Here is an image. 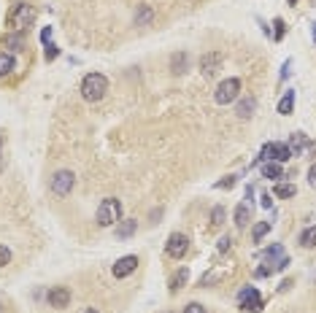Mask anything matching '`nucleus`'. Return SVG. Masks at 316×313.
<instances>
[{
  "label": "nucleus",
  "mask_w": 316,
  "mask_h": 313,
  "mask_svg": "<svg viewBox=\"0 0 316 313\" xmlns=\"http://www.w3.org/2000/svg\"><path fill=\"white\" fill-rule=\"evenodd\" d=\"M49 35H52V27H43V33H41V41H43V43H49Z\"/></svg>",
  "instance_id": "2f4dec72"
},
{
  "label": "nucleus",
  "mask_w": 316,
  "mask_h": 313,
  "mask_svg": "<svg viewBox=\"0 0 316 313\" xmlns=\"http://www.w3.org/2000/svg\"><path fill=\"white\" fill-rule=\"evenodd\" d=\"M73 184H76V176L71 170H60V173H54V178H52V189H54V195H60V197L68 195L73 189Z\"/></svg>",
  "instance_id": "423d86ee"
},
{
  "label": "nucleus",
  "mask_w": 316,
  "mask_h": 313,
  "mask_svg": "<svg viewBox=\"0 0 316 313\" xmlns=\"http://www.w3.org/2000/svg\"><path fill=\"white\" fill-rule=\"evenodd\" d=\"M311 27H313V30H311V33H313V41H316V22H313Z\"/></svg>",
  "instance_id": "72a5a7b5"
},
{
  "label": "nucleus",
  "mask_w": 316,
  "mask_h": 313,
  "mask_svg": "<svg viewBox=\"0 0 316 313\" xmlns=\"http://www.w3.org/2000/svg\"><path fill=\"white\" fill-rule=\"evenodd\" d=\"M184 65H187V54L178 52V54L173 57V73H184Z\"/></svg>",
  "instance_id": "393cba45"
},
{
  "label": "nucleus",
  "mask_w": 316,
  "mask_h": 313,
  "mask_svg": "<svg viewBox=\"0 0 316 313\" xmlns=\"http://www.w3.org/2000/svg\"><path fill=\"white\" fill-rule=\"evenodd\" d=\"M184 313H206V308L200 305V302H189V305L184 308Z\"/></svg>",
  "instance_id": "c85d7f7f"
},
{
  "label": "nucleus",
  "mask_w": 316,
  "mask_h": 313,
  "mask_svg": "<svg viewBox=\"0 0 316 313\" xmlns=\"http://www.w3.org/2000/svg\"><path fill=\"white\" fill-rule=\"evenodd\" d=\"M289 3H295V0H289Z\"/></svg>",
  "instance_id": "c9c22d12"
},
{
  "label": "nucleus",
  "mask_w": 316,
  "mask_h": 313,
  "mask_svg": "<svg viewBox=\"0 0 316 313\" xmlns=\"http://www.w3.org/2000/svg\"><path fill=\"white\" fill-rule=\"evenodd\" d=\"M105 92H108V79H105L103 73H89V76H84V81H81V98L87 100V103L103 100Z\"/></svg>",
  "instance_id": "f257e3e1"
},
{
  "label": "nucleus",
  "mask_w": 316,
  "mask_h": 313,
  "mask_svg": "<svg viewBox=\"0 0 316 313\" xmlns=\"http://www.w3.org/2000/svg\"><path fill=\"white\" fill-rule=\"evenodd\" d=\"M119 216H122V203L117 197H105L98 208V213H95V219H98L100 227H114L119 222Z\"/></svg>",
  "instance_id": "f03ea898"
},
{
  "label": "nucleus",
  "mask_w": 316,
  "mask_h": 313,
  "mask_svg": "<svg viewBox=\"0 0 316 313\" xmlns=\"http://www.w3.org/2000/svg\"><path fill=\"white\" fill-rule=\"evenodd\" d=\"M262 205H265V208H270V205H273V203H270V195H262Z\"/></svg>",
  "instance_id": "473e14b6"
},
{
  "label": "nucleus",
  "mask_w": 316,
  "mask_h": 313,
  "mask_svg": "<svg viewBox=\"0 0 316 313\" xmlns=\"http://www.w3.org/2000/svg\"><path fill=\"white\" fill-rule=\"evenodd\" d=\"M249 219H252V213H249V205H246V203L238 205V208H235V224H238V227H246Z\"/></svg>",
  "instance_id": "f3484780"
},
{
  "label": "nucleus",
  "mask_w": 316,
  "mask_h": 313,
  "mask_svg": "<svg viewBox=\"0 0 316 313\" xmlns=\"http://www.w3.org/2000/svg\"><path fill=\"white\" fill-rule=\"evenodd\" d=\"M46 300H49V305H52V308H68V302H71V292L65 289V286H54V289H49Z\"/></svg>",
  "instance_id": "9b49d317"
},
{
  "label": "nucleus",
  "mask_w": 316,
  "mask_h": 313,
  "mask_svg": "<svg viewBox=\"0 0 316 313\" xmlns=\"http://www.w3.org/2000/svg\"><path fill=\"white\" fill-rule=\"evenodd\" d=\"M8 262H11V249H8V246H0V268H6Z\"/></svg>",
  "instance_id": "a878e982"
},
{
  "label": "nucleus",
  "mask_w": 316,
  "mask_h": 313,
  "mask_svg": "<svg viewBox=\"0 0 316 313\" xmlns=\"http://www.w3.org/2000/svg\"><path fill=\"white\" fill-rule=\"evenodd\" d=\"M262 176H265V178H281V162H267V165H262Z\"/></svg>",
  "instance_id": "6ab92c4d"
},
{
  "label": "nucleus",
  "mask_w": 316,
  "mask_h": 313,
  "mask_svg": "<svg viewBox=\"0 0 316 313\" xmlns=\"http://www.w3.org/2000/svg\"><path fill=\"white\" fill-rule=\"evenodd\" d=\"M276 197H295V186L292 184H276Z\"/></svg>",
  "instance_id": "4be33fe9"
},
{
  "label": "nucleus",
  "mask_w": 316,
  "mask_h": 313,
  "mask_svg": "<svg viewBox=\"0 0 316 313\" xmlns=\"http://www.w3.org/2000/svg\"><path fill=\"white\" fill-rule=\"evenodd\" d=\"M281 257H284V249H281L279 243H276V246H270V249H265V251H262V259H265V262H279Z\"/></svg>",
  "instance_id": "dca6fc26"
},
{
  "label": "nucleus",
  "mask_w": 316,
  "mask_h": 313,
  "mask_svg": "<svg viewBox=\"0 0 316 313\" xmlns=\"http://www.w3.org/2000/svg\"><path fill=\"white\" fill-rule=\"evenodd\" d=\"M292 108H295V89L284 92V98L279 100V113H284V116H289Z\"/></svg>",
  "instance_id": "ddd939ff"
},
{
  "label": "nucleus",
  "mask_w": 316,
  "mask_h": 313,
  "mask_svg": "<svg viewBox=\"0 0 316 313\" xmlns=\"http://www.w3.org/2000/svg\"><path fill=\"white\" fill-rule=\"evenodd\" d=\"M11 22H14L16 30H25V27H30V25L35 22V8H33V6H16Z\"/></svg>",
  "instance_id": "6e6552de"
},
{
  "label": "nucleus",
  "mask_w": 316,
  "mask_h": 313,
  "mask_svg": "<svg viewBox=\"0 0 316 313\" xmlns=\"http://www.w3.org/2000/svg\"><path fill=\"white\" fill-rule=\"evenodd\" d=\"M230 246H233V238H227V235H224V238L219 240V251H222V254H224V251H230Z\"/></svg>",
  "instance_id": "c756f323"
},
{
  "label": "nucleus",
  "mask_w": 316,
  "mask_h": 313,
  "mask_svg": "<svg viewBox=\"0 0 316 313\" xmlns=\"http://www.w3.org/2000/svg\"><path fill=\"white\" fill-rule=\"evenodd\" d=\"M238 305H241L246 313H260L262 310V297L254 286H246L241 295H238Z\"/></svg>",
  "instance_id": "20e7f679"
},
{
  "label": "nucleus",
  "mask_w": 316,
  "mask_h": 313,
  "mask_svg": "<svg viewBox=\"0 0 316 313\" xmlns=\"http://www.w3.org/2000/svg\"><path fill=\"white\" fill-rule=\"evenodd\" d=\"M300 246H303V249H316V227H308V230H303V235H300Z\"/></svg>",
  "instance_id": "4468645a"
},
{
  "label": "nucleus",
  "mask_w": 316,
  "mask_h": 313,
  "mask_svg": "<svg viewBox=\"0 0 316 313\" xmlns=\"http://www.w3.org/2000/svg\"><path fill=\"white\" fill-rule=\"evenodd\" d=\"M211 224H214V227H222L224 224V208L222 205H216L214 211H211Z\"/></svg>",
  "instance_id": "5701e85b"
},
{
  "label": "nucleus",
  "mask_w": 316,
  "mask_h": 313,
  "mask_svg": "<svg viewBox=\"0 0 316 313\" xmlns=\"http://www.w3.org/2000/svg\"><path fill=\"white\" fill-rule=\"evenodd\" d=\"M11 70H14V57L11 54H0V76H6Z\"/></svg>",
  "instance_id": "412c9836"
},
{
  "label": "nucleus",
  "mask_w": 316,
  "mask_h": 313,
  "mask_svg": "<svg viewBox=\"0 0 316 313\" xmlns=\"http://www.w3.org/2000/svg\"><path fill=\"white\" fill-rule=\"evenodd\" d=\"M267 232H270V222H260L254 227V240H262Z\"/></svg>",
  "instance_id": "b1692460"
},
{
  "label": "nucleus",
  "mask_w": 316,
  "mask_h": 313,
  "mask_svg": "<svg viewBox=\"0 0 316 313\" xmlns=\"http://www.w3.org/2000/svg\"><path fill=\"white\" fill-rule=\"evenodd\" d=\"M187 249H189V238H187V235H181V232H173L168 238V243H165V251H168L170 259H181L187 254Z\"/></svg>",
  "instance_id": "39448f33"
},
{
  "label": "nucleus",
  "mask_w": 316,
  "mask_h": 313,
  "mask_svg": "<svg viewBox=\"0 0 316 313\" xmlns=\"http://www.w3.org/2000/svg\"><path fill=\"white\" fill-rule=\"evenodd\" d=\"M262 159H273V162H286L292 159V149L286 143H267L262 149Z\"/></svg>",
  "instance_id": "0eeeda50"
},
{
  "label": "nucleus",
  "mask_w": 316,
  "mask_h": 313,
  "mask_svg": "<svg viewBox=\"0 0 316 313\" xmlns=\"http://www.w3.org/2000/svg\"><path fill=\"white\" fill-rule=\"evenodd\" d=\"M254 108H257V100H254V98H243L241 103H238L235 113H238V116H241V119H249V116H252V113H254Z\"/></svg>",
  "instance_id": "f8f14e48"
},
{
  "label": "nucleus",
  "mask_w": 316,
  "mask_h": 313,
  "mask_svg": "<svg viewBox=\"0 0 316 313\" xmlns=\"http://www.w3.org/2000/svg\"><path fill=\"white\" fill-rule=\"evenodd\" d=\"M238 92H241V81H238V79H227V81H222L216 87L214 100L219 103V106H227V103H233L238 98Z\"/></svg>",
  "instance_id": "7ed1b4c3"
},
{
  "label": "nucleus",
  "mask_w": 316,
  "mask_h": 313,
  "mask_svg": "<svg viewBox=\"0 0 316 313\" xmlns=\"http://www.w3.org/2000/svg\"><path fill=\"white\" fill-rule=\"evenodd\" d=\"M305 143H308V140H305V135H303V132H295V135H292V140H289V143H286V146L292 149V157H298V154H300V149H303Z\"/></svg>",
  "instance_id": "2eb2a0df"
},
{
  "label": "nucleus",
  "mask_w": 316,
  "mask_h": 313,
  "mask_svg": "<svg viewBox=\"0 0 316 313\" xmlns=\"http://www.w3.org/2000/svg\"><path fill=\"white\" fill-rule=\"evenodd\" d=\"M233 186H235V176H227L224 181L216 184V189H233Z\"/></svg>",
  "instance_id": "cd10ccee"
},
{
  "label": "nucleus",
  "mask_w": 316,
  "mask_h": 313,
  "mask_svg": "<svg viewBox=\"0 0 316 313\" xmlns=\"http://www.w3.org/2000/svg\"><path fill=\"white\" fill-rule=\"evenodd\" d=\"M136 22H138V25H141V22H143V25H146V22H151V8H146V6H143L141 11H138V16H136Z\"/></svg>",
  "instance_id": "bb28decb"
},
{
  "label": "nucleus",
  "mask_w": 316,
  "mask_h": 313,
  "mask_svg": "<svg viewBox=\"0 0 316 313\" xmlns=\"http://www.w3.org/2000/svg\"><path fill=\"white\" fill-rule=\"evenodd\" d=\"M187 278H189V270H187V268H181V270L176 273V276H173V281H170V292H178V289L187 283Z\"/></svg>",
  "instance_id": "a211bd4d"
},
{
  "label": "nucleus",
  "mask_w": 316,
  "mask_h": 313,
  "mask_svg": "<svg viewBox=\"0 0 316 313\" xmlns=\"http://www.w3.org/2000/svg\"><path fill=\"white\" fill-rule=\"evenodd\" d=\"M308 184L316 189V162H313V165H311V170H308Z\"/></svg>",
  "instance_id": "7c9ffc66"
},
{
  "label": "nucleus",
  "mask_w": 316,
  "mask_h": 313,
  "mask_svg": "<svg viewBox=\"0 0 316 313\" xmlns=\"http://www.w3.org/2000/svg\"><path fill=\"white\" fill-rule=\"evenodd\" d=\"M219 68H222V57H219L216 52H211V54H206L203 60H200V73H203L206 79H211V76H216V73H219Z\"/></svg>",
  "instance_id": "1a4fd4ad"
},
{
  "label": "nucleus",
  "mask_w": 316,
  "mask_h": 313,
  "mask_svg": "<svg viewBox=\"0 0 316 313\" xmlns=\"http://www.w3.org/2000/svg\"><path fill=\"white\" fill-rule=\"evenodd\" d=\"M136 268H138V257H122V259H117V264H114V276L117 278H127L130 273H136Z\"/></svg>",
  "instance_id": "9d476101"
},
{
  "label": "nucleus",
  "mask_w": 316,
  "mask_h": 313,
  "mask_svg": "<svg viewBox=\"0 0 316 313\" xmlns=\"http://www.w3.org/2000/svg\"><path fill=\"white\" fill-rule=\"evenodd\" d=\"M136 227H138L136 219H127V222H124V224L119 227V230H117V235H119V238H130V235L136 232Z\"/></svg>",
  "instance_id": "aec40b11"
},
{
  "label": "nucleus",
  "mask_w": 316,
  "mask_h": 313,
  "mask_svg": "<svg viewBox=\"0 0 316 313\" xmlns=\"http://www.w3.org/2000/svg\"><path fill=\"white\" fill-rule=\"evenodd\" d=\"M84 313H100V310H95V308H87V310H84Z\"/></svg>",
  "instance_id": "f704fd0d"
}]
</instances>
